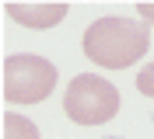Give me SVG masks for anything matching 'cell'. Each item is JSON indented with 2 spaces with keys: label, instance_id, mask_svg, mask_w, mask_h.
I'll list each match as a JSON object with an SVG mask.
<instances>
[{
  "label": "cell",
  "instance_id": "obj_1",
  "mask_svg": "<svg viewBox=\"0 0 154 139\" xmlns=\"http://www.w3.org/2000/svg\"><path fill=\"white\" fill-rule=\"evenodd\" d=\"M151 49V28L133 18H98L84 28V56L105 70H126Z\"/></svg>",
  "mask_w": 154,
  "mask_h": 139
},
{
  "label": "cell",
  "instance_id": "obj_2",
  "mask_svg": "<svg viewBox=\"0 0 154 139\" xmlns=\"http://www.w3.org/2000/svg\"><path fill=\"white\" fill-rule=\"evenodd\" d=\"M63 111L77 125H105L119 111V91L98 73H81L63 94Z\"/></svg>",
  "mask_w": 154,
  "mask_h": 139
},
{
  "label": "cell",
  "instance_id": "obj_3",
  "mask_svg": "<svg viewBox=\"0 0 154 139\" xmlns=\"http://www.w3.org/2000/svg\"><path fill=\"white\" fill-rule=\"evenodd\" d=\"M60 73L56 66L32 52H18L4 59V97L11 104H35L46 101L53 87H56Z\"/></svg>",
  "mask_w": 154,
  "mask_h": 139
},
{
  "label": "cell",
  "instance_id": "obj_4",
  "mask_svg": "<svg viewBox=\"0 0 154 139\" xmlns=\"http://www.w3.org/2000/svg\"><path fill=\"white\" fill-rule=\"evenodd\" d=\"M7 18H14L21 28L46 31L67 18V4H7Z\"/></svg>",
  "mask_w": 154,
  "mask_h": 139
},
{
  "label": "cell",
  "instance_id": "obj_5",
  "mask_svg": "<svg viewBox=\"0 0 154 139\" xmlns=\"http://www.w3.org/2000/svg\"><path fill=\"white\" fill-rule=\"evenodd\" d=\"M4 139H38V129L18 111H4Z\"/></svg>",
  "mask_w": 154,
  "mask_h": 139
},
{
  "label": "cell",
  "instance_id": "obj_6",
  "mask_svg": "<svg viewBox=\"0 0 154 139\" xmlns=\"http://www.w3.org/2000/svg\"><path fill=\"white\" fill-rule=\"evenodd\" d=\"M137 91L144 94V97H154V63L137 73Z\"/></svg>",
  "mask_w": 154,
  "mask_h": 139
},
{
  "label": "cell",
  "instance_id": "obj_7",
  "mask_svg": "<svg viewBox=\"0 0 154 139\" xmlns=\"http://www.w3.org/2000/svg\"><path fill=\"white\" fill-rule=\"evenodd\" d=\"M137 14H140L147 25H154V4H140V7H137Z\"/></svg>",
  "mask_w": 154,
  "mask_h": 139
},
{
  "label": "cell",
  "instance_id": "obj_8",
  "mask_svg": "<svg viewBox=\"0 0 154 139\" xmlns=\"http://www.w3.org/2000/svg\"><path fill=\"white\" fill-rule=\"evenodd\" d=\"M109 139H119V136H109Z\"/></svg>",
  "mask_w": 154,
  "mask_h": 139
}]
</instances>
